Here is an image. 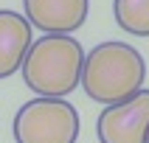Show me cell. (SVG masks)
Masks as SVG:
<instances>
[{
  "label": "cell",
  "instance_id": "277c9868",
  "mask_svg": "<svg viewBox=\"0 0 149 143\" xmlns=\"http://www.w3.org/2000/svg\"><path fill=\"white\" fill-rule=\"evenodd\" d=\"M99 143H146L149 140V90L110 104L96 121Z\"/></svg>",
  "mask_w": 149,
  "mask_h": 143
},
{
  "label": "cell",
  "instance_id": "3957f363",
  "mask_svg": "<svg viewBox=\"0 0 149 143\" xmlns=\"http://www.w3.org/2000/svg\"><path fill=\"white\" fill-rule=\"evenodd\" d=\"M11 135L14 143H76L79 112L65 98L37 95L17 109Z\"/></svg>",
  "mask_w": 149,
  "mask_h": 143
},
{
  "label": "cell",
  "instance_id": "8992f818",
  "mask_svg": "<svg viewBox=\"0 0 149 143\" xmlns=\"http://www.w3.org/2000/svg\"><path fill=\"white\" fill-rule=\"evenodd\" d=\"M31 31L34 25L28 23V17L11 8H0V79L23 70V62L34 45Z\"/></svg>",
  "mask_w": 149,
  "mask_h": 143
},
{
  "label": "cell",
  "instance_id": "6da1fadb",
  "mask_svg": "<svg viewBox=\"0 0 149 143\" xmlns=\"http://www.w3.org/2000/svg\"><path fill=\"white\" fill-rule=\"evenodd\" d=\"M146 82V62L141 50L118 39L99 42L87 53L82 70V87L87 98L96 104H118L132 98L138 90H143Z\"/></svg>",
  "mask_w": 149,
  "mask_h": 143
},
{
  "label": "cell",
  "instance_id": "52a82bcc",
  "mask_svg": "<svg viewBox=\"0 0 149 143\" xmlns=\"http://www.w3.org/2000/svg\"><path fill=\"white\" fill-rule=\"evenodd\" d=\"M113 14L121 31L149 37V0H113Z\"/></svg>",
  "mask_w": 149,
  "mask_h": 143
},
{
  "label": "cell",
  "instance_id": "7a4b0ae2",
  "mask_svg": "<svg viewBox=\"0 0 149 143\" xmlns=\"http://www.w3.org/2000/svg\"><path fill=\"white\" fill-rule=\"evenodd\" d=\"M84 59L82 42L70 34H42L23 62V82L37 95L65 98L82 84Z\"/></svg>",
  "mask_w": 149,
  "mask_h": 143
},
{
  "label": "cell",
  "instance_id": "5b68a950",
  "mask_svg": "<svg viewBox=\"0 0 149 143\" xmlns=\"http://www.w3.org/2000/svg\"><path fill=\"white\" fill-rule=\"evenodd\" d=\"M25 17L42 34H73L90 11V0H23Z\"/></svg>",
  "mask_w": 149,
  "mask_h": 143
},
{
  "label": "cell",
  "instance_id": "ba28073f",
  "mask_svg": "<svg viewBox=\"0 0 149 143\" xmlns=\"http://www.w3.org/2000/svg\"><path fill=\"white\" fill-rule=\"evenodd\" d=\"M146 143H149V140H146Z\"/></svg>",
  "mask_w": 149,
  "mask_h": 143
}]
</instances>
